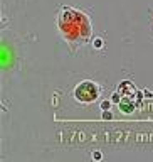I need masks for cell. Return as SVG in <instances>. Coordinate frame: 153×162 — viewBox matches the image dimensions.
I'll return each instance as SVG.
<instances>
[{
  "label": "cell",
  "mask_w": 153,
  "mask_h": 162,
  "mask_svg": "<svg viewBox=\"0 0 153 162\" xmlns=\"http://www.w3.org/2000/svg\"><path fill=\"white\" fill-rule=\"evenodd\" d=\"M56 24L59 34L69 44L72 52L93 41V24L84 10L62 5L57 14Z\"/></svg>",
  "instance_id": "6da1fadb"
},
{
  "label": "cell",
  "mask_w": 153,
  "mask_h": 162,
  "mask_svg": "<svg viewBox=\"0 0 153 162\" xmlns=\"http://www.w3.org/2000/svg\"><path fill=\"white\" fill-rule=\"evenodd\" d=\"M101 96V86L93 79H83L72 90V98L76 103L83 106H89L93 103H96Z\"/></svg>",
  "instance_id": "7a4b0ae2"
},
{
  "label": "cell",
  "mask_w": 153,
  "mask_h": 162,
  "mask_svg": "<svg viewBox=\"0 0 153 162\" xmlns=\"http://www.w3.org/2000/svg\"><path fill=\"white\" fill-rule=\"evenodd\" d=\"M118 105H120V110H123L125 113H131V111L135 110V101H131L130 96H125Z\"/></svg>",
  "instance_id": "3957f363"
},
{
  "label": "cell",
  "mask_w": 153,
  "mask_h": 162,
  "mask_svg": "<svg viewBox=\"0 0 153 162\" xmlns=\"http://www.w3.org/2000/svg\"><path fill=\"white\" fill-rule=\"evenodd\" d=\"M91 42H93V46H94L96 49H101L103 46H104V42H103V39H101V37H94V39L91 41Z\"/></svg>",
  "instance_id": "277c9868"
},
{
  "label": "cell",
  "mask_w": 153,
  "mask_h": 162,
  "mask_svg": "<svg viewBox=\"0 0 153 162\" xmlns=\"http://www.w3.org/2000/svg\"><path fill=\"white\" fill-rule=\"evenodd\" d=\"M111 108V101H108V100H103L101 101V110L104 111V110H109Z\"/></svg>",
  "instance_id": "5b68a950"
},
{
  "label": "cell",
  "mask_w": 153,
  "mask_h": 162,
  "mask_svg": "<svg viewBox=\"0 0 153 162\" xmlns=\"http://www.w3.org/2000/svg\"><path fill=\"white\" fill-rule=\"evenodd\" d=\"M113 101L114 103H120V95H118V93H113Z\"/></svg>",
  "instance_id": "8992f818"
}]
</instances>
